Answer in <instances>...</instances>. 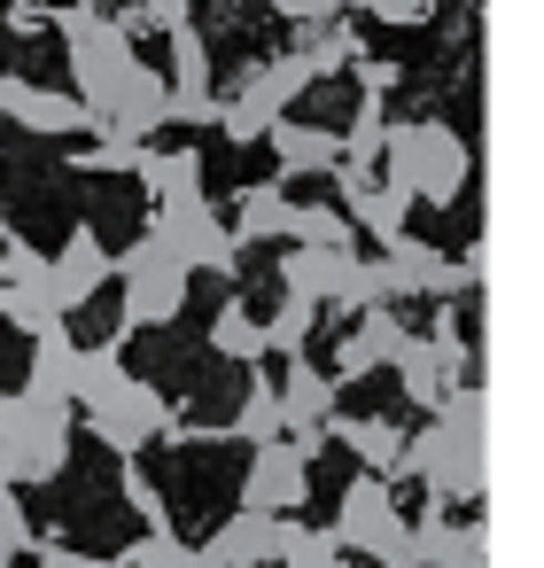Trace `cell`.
<instances>
[{"label":"cell","mask_w":544,"mask_h":568,"mask_svg":"<svg viewBox=\"0 0 544 568\" xmlns=\"http://www.w3.org/2000/svg\"><path fill=\"white\" fill-rule=\"evenodd\" d=\"M48 17H55L63 48H71V79H79V102H86L94 133H133V141H148L156 125H172V87H164V71H148L141 48H133L102 9L63 0V9H48Z\"/></svg>","instance_id":"obj_1"},{"label":"cell","mask_w":544,"mask_h":568,"mask_svg":"<svg viewBox=\"0 0 544 568\" xmlns=\"http://www.w3.org/2000/svg\"><path fill=\"white\" fill-rule=\"evenodd\" d=\"M125 335V327H117ZM117 335L102 351H79V382H71V413L117 452V459H141L164 428H172V405L156 382H141L125 358H117Z\"/></svg>","instance_id":"obj_2"},{"label":"cell","mask_w":544,"mask_h":568,"mask_svg":"<svg viewBox=\"0 0 544 568\" xmlns=\"http://www.w3.org/2000/svg\"><path fill=\"white\" fill-rule=\"evenodd\" d=\"M482 420H490L482 382H451V389L435 397L428 428H420V436H404L397 475H420V483H428L435 498H451V506L482 498Z\"/></svg>","instance_id":"obj_3"},{"label":"cell","mask_w":544,"mask_h":568,"mask_svg":"<svg viewBox=\"0 0 544 568\" xmlns=\"http://www.w3.org/2000/svg\"><path fill=\"white\" fill-rule=\"evenodd\" d=\"M466 172H474V156H466V141L451 133V125H389V141H381V180L389 187H404L412 203H459L466 195Z\"/></svg>","instance_id":"obj_4"},{"label":"cell","mask_w":544,"mask_h":568,"mask_svg":"<svg viewBox=\"0 0 544 568\" xmlns=\"http://www.w3.org/2000/svg\"><path fill=\"white\" fill-rule=\"evenodd\" d=\"M71 428L79 413L63 397H9V413H0V483H55L71 467Z\"/></svg>","instance_id":"obj_5"},{"label":"cell","mask_w":544,"mask_h":568,"mask_svg":"<svg viewBox=\"0 0 544 568\" xmlns=\"http://www.w3.org/2000/svg\"><path fill=\"white\" fill-rule=\"evenodd\" d=\"M110 273L125 281V304H117V327H125V335H141V327H172V320L187 312L195 273H187L156 234H141L125 257H110Z\"/></svg>","instance_id":"obj_6"},{"label":"cell","mask_w":544,"mask_h":568,"mask_svg":"<svg viewBox=\"0 0 544 568\" xmlns=\"http://www.w3.org/2000/svg\"><path fill=\"white\" fill-rule=\"evenodd\" d=\"M304 87H311L304 55H273V63H257V71H249V87H242L234 102H218V133H226L234 149L265 141V133H273V118H280Z\"/></svg>","instance_id":"obj_7"},{"label":"cell","mask_w":544,"mask_h":568,"mask_svg":"<svg viewBox=\"0 0 544 568\" xmlns=\"http://www.w3.org/2000/svg\"><path fill=\"white\" fill-rule=\"evenodd\" d=\"M381 265H389V288H397V296H428V304H451V296L482 288V250L451 257V250H428V242L397 234V242L381 250Z\"/></svg>","instance_id":"obj_8"},{"label":"cell","mask_w":544,"mask_h":568,"mask_svg":"<svg viewBox=\"0 0 544 568\" xmlns=\"http://www.w3.org/2000/svg\"><path fill=\"white\" fill-rule=\"evenodd\" d=\"M187 273H234L242 265V242H234V226L211 211V203H179V211H156V226H148Z\"/></svg>","instance_id":"obj_9"},{"label":"cell","mask_w":544,"mask_h":568,"mask_svg":"<svg viewBox=\"0 0 544 568\" xmlns=\"http://www.w3.org/2000/svg\"><path fill=\"white\" fill-rule=\"evenodd\" d=\"M304 498H311V459H304V452L288 444V428H280L273 444H257V459H249V475H242V506L288 521Z\"/></svg>","instance_id":"obj_10"},{"label":"cell","mask_w":544,"mask_h":568,"mask_svg":"<svg viewBox=\"0 0 544 568\" xmlns=\"http://www.w3.org/2000/svg\"><path fill=\"white\" fill-rule=\"evenodd\" d=\"M172 40V125H218V102H211V48H203V32H195V17L187 24H172L164 32Z\"/></svg>","instance_id":"obj_11"},{"label":"cell","mask_w":544,"mask_h":568,"mask_svg":"<svg viewBox=\"0 0 544 568\" xmlns=\"http://www.w3.org/2000/svg\"><path fill=\"white\" fill-rule=\"evenodd\" d=\"M0 118H17L24 133H40V141H71V133H94V118H86V102L79 94H48V87H32V79H0Z\"/></svg>","instance_id":"obj_12"},{"label":"cell","mask_w":544,"mask_h":568,"mask_svg":"<svg viewBox=\"0 0 544 568\" xmlns=\"http://www.w3.org/2000/svg\"><path fill=\"white\" fill-rule=\"evenodd\" d=\"M335 195H342V219L358 226V234H373L381 250L404 234V219H412V195L404 187H389L381 172H335Z\"/></svg>","instance_id":"obj_13"},{"label":"cell","mask_w":544,"mask_h":568,"mask_svg":"<svg viewBox=\"0 0 544 568\" xmlns=\"http://www.w3.org/2000/svg\"><path fill=\"white\" fill-rule=\"evenodd\" d=\"M102 281H110V250H102V234H94V226H71V242H63V250L48 257V288H55V312L71 320V312H79V304H86V296H94Z\"/></svg>","instance_id":"obj_14"},{"label":"cell","mask_w":544,"mask_h":568,"mask_svg":"<svg viewBox=\"0 0 544 568\" xmlns=\"http://www.w3.org/2000/svg\"><path fill=\"white\" fill-rule=\"evenodd\" d=\"M265 149H273L280 180H335V164H342V141L327 125H296V118H273Z\"/></svg>","instance_id":"obj_15"},{"label":"cell","mask_w":544,"mask_h":568,"mask_svg":"<svg viewBox=\"0 0 544 568\" xmlns=\"http://www.w3.org/2000/svg\"><path fill=\"white\" fill-rule=\"evenodd\" d=\"M133 180L148 187L156 211H179V203H211L203 195V149H141Z\"/></svg>","instance_id":"obj_16"},{"label":"cell","mask_w":544,"mask_h":568,"mask_svg":"<svg viewBox=\"0 0 544 568\" xmlns=\"http://www.w3.org/2000/svg\"><path fill=\"white\" fill-rule=\"evenodd\" d=\"M397 343H404V320H397V304H381V312H358V327L342 335V351H335V382H366V374H381L389 358H397Z\"/></svg>","instance_id":"obj_17"},{"label":"cell","mask_w":544,"mask_h":568,"mask_svg":"<svg viewBox=\"0 0 544 568\" xmlns=\"http://www.w3.org/2000/svg\"><path fill=\"white\" fill-rule=\"evenodd\" d=\"M273 545H280V521H273V514H249V506H234V514L211 529L203 560H211V568H265V560H273Z\"/></svg>","instance_id":"obj_18"},{"label":"cell","mask_w":544,"mask_h":568,"mask_svg":"<svg viewBox=\"0 0 544 568\" xmlns=\"http://www.w3.org/2000/svg\"><path fill=\"white\" fill-rule=\"evenodd\" d=\"M335 389H342V382L296 351L288 374H280V428H327V420H335Z\"/></svg>","instance_id":"obj_19"},{"label":"cell","mask_w":544,"mask_h":568,"mask_svg":"<svg viewBox=\"0 0 544 568\" xmlns=\"http://www.w3.org/2000/svg\"><path fill=\"white\" fill-rule=\"evenodd\" d=\"M350 257H358V250H311V242H296V250L280 257V288H288V296H311V304H335L342 281H350Z\"/></svg>","instance_id":"obj_20"},{"label":"cell","mask_w":544,"mask_h":568,"mask_svg":"<svg viewBox=\"0 0 544 568\" xmlns=\"http://www.w3.org/2000/svg\"><path fill=\"white\" fill-rule=\"evenodd\" d=\"M288 219H296V203L280 195V180H249L234 195V242L242 250L249 242H288Z\"/></svg>","instance_id":"obj_21"},{"label":"cell","mask_w":544,"mask_h":568,"mask_svg":"<svg viewBox=\"0 0 544 568\" xmlns=\"http://www.w3.org/2000/svg\"><path fill=\"white\" fill-rule=\"evenodd\" d=\"M71 382H79V343H71V327H48V335H32L24 397H63V405H71Z\"/></svg>","instance_id":"obj_22"},{"label":"cell","mask_w":544,"mask_h":568,"mask_svg":"<svg viewBox=\"0 0 544 568\" xmlns=\"http://www.w3.org/2000/svg\"><path fill=\"white\" fill-rule=\"evenodd\" d=\"M404 545H412L420 568H482V529H459L443 514H428L420 529H404Z\"/></svg>","instance_id":"obj_23"},{"label":"cell","mask_w":544,"mask_h":568,"mask_svg":"<svg viewBox=\"0 0 544 568\" xmlns=\"http://www.w3.org/2000/svg\"><path fill=\"white\" fill-rule=\"evenodd\" d=\"M335 436L358 452V467H366V475H389V483H397V459H404V428H397V420L358 413V420H335Z\"/></svg>","instance_id":"obj_24"},{"label":"cell","mask_w":544,"mask_h":568,"mask_svg":"<svg viewBox=\"0 0 544 568\" xmlns=\"http://www.w3.org/2000/svg\"><path fill=\"white\" fill-rule=\"evenodd\" d=\"M335 141H342V164H335V172H381V141H389V110H381V94H366V102H358V125L335 133Z\"/></svg>","instance_id":"obj_25"},{"label":"cell","mask_w":544,"mask_h":568,"mask_svg":"<svg viewBox=\"0 0 544 568\" xmlns=\"http://www.w3.org/2000/svg\"><path fill=\"white\" fill-rule=\"evenodd\" d=\"M0 320H9L17 335H48V327H63L55 296H48V288H32V281H0Z\"/></svg>","instance_id":"obj_26"},{"label":"cell","mask_w":544,"mask_h":568,"mask_svg":"<svg viewBox=\"0 0 544 568\" xmlns=\"http://www.w3.org/2000/svg\"><path fill=\"white\" fill-rule=\"evenodd\" d=\"M273 560L280 568H342V545L327 537V529H304L296 514L280 521V545H273Z\"/></svg>","instance_id":"obj_27"},{"label":"cell","mask_w":544,"mask_h":568,"mask_svg":"<svg viewBox=\"0 0 544 568\" xmlns=\"http://www.w3.org/2000/svg\"><path fill=\"white\" fill-rule=\"evenodd\" d=\"M211 351H218V358H242V366H257V358H265V320H249L242 304H226V312L211 320Z\"/></svg>","instance_id":"obj_28"},{"label":"cell","mask_w":544,"mask_h":568,"mask_svg":"<svg viewBox=\"0 0 544 568\" xmlns=\"http://www.w3.org/2000/svg\"><path fill=\"white\" fill-rule=\"evenodd\" d=\"M288 242H311V250H350V242H358V226H350L342 211H327V203H296Z\"/></svg>","instance_id":"obj_29"},{"label":"cell","mask_w":544,"mask_h":568,"mask_svg":"<svg viewBox=\"0 0 544 568\" xmlns=\"http://www.w3.org/2000/svg\"><path fill=\"white\" fill-rule=\"evenodd\" d=\"M311 327H319V304H311V296H280V312L265 320V351L296 358V351L311 343Z\"/></svg>","instance_id":"obj_30"},{"label":"cell","mask_w":544,"mask_h":568,"mask_svg":"<svg viewBox=\"0 0 544 568\" xmlns=\"http://www.w3.org/2000/svg\"><path fill=\"white\" fill-rule=\"evenodd\" d=\"M195 17V0H125V9L110 17L125 40H141V32H172V24H187Z\"/></svg>","instance_id":"obj_31"},{"label":"cell","mask_w":544,"mask_h":568,"mask_svg":"<svg viewBox=\"0 0 544 568\" xmlns=\"http://www.w3.org/2000/svg\"><path fill=\"white\" fill-rule=\"evenodd\" d=\"M335 304H350V312H381V304H397L389 265H381V257H350V281H342V296H335Z\"/></svg>","instance_id":"obj_32"},{"label":"cell","mask_w":544,"mask_h":568,"mask_svg":"<svg viewBox=\"0 0 544 568\" xmlns=\"http://www.w3.org/2000/svg\"><path fill=\"white\" fill-rule=\"evenodd\" d=\"M234 436H242V444H273V436H280V389H273V382H257V389L242 397Z\"/></svg>","instance_id":"obj_33"},{"label":"cell","mask_w":544,"mask_h":568,"mask_svg":"<svg viewBox=\"0 0 544 568\" xmlns=\"http://www.w3.org/2000/svg\"><path fill=\"white\" fill-rule=\"evenodd\" d=\"M133 568H211V560H203V545H187V537H172V529H148V537L133 545Z\"/></svg>","instance_id":"obj_34"},{"label":"cell","mask_w":544,"mask_h":568,"mask_svg":"<svg viewBox=\"0 0 544 568\" xmlns=\"http://www.w3.org/2000/svg\"><path fill=\"white\" fill-rule=\"evenodd\" d=\"M141 149H148V141H133V133H102V141L79 149V164H86V172H133Z\"/></svg>","instance_id":"obj_35"},{"label":"cell","mask_w":544,"mask_h":568,"mask_svg":"<svg viewBox=\"0 0 544 568\" xmlns=\"http://www.w3.org/2000/svg\"><path fill=\"white\" fill-rule=\"evenodd\" d=\"M32 514H24V490L17 483H0V552H32Z\"/></svg>","instance_id":"obj_36"},{"label":"cell","mask_w":544,"mask_h":568,"mask_svg":"<svg viewBox=\"0 0 544 568\" xmlns=\"http://www.w3.org/2000/svg\"><path fill=\"white\" fill-rule=\"evenodd\" d=\"M342 9H358V17H373V24H420L428 17V0H342Z\"/></svg>","instance_id":"obj_37"},{"label":"cell","mask_w":544,"mask_h":568,"mask_svg":"<svg viewBox=\"0 0 544 568\" xmlns=\"http://www.w3.org/2000/svg\"><path fill=\"white\" fill-rule=\"evenodd\" d=\"M125 498H133V514H141L148 529H172V521H164V498H156V483H148L133 459H125Z\"/></svg>","instance_id":"obj_38"},{"label":"cell","mask_w":544,"mask_h":568,"mask_svg":"<svg viewBox=\"0 0 544 568\" xmlns=\"http://www.w3.org/2000/svg\"><path fill=\"white\" fill-rule=\"evenodd\" d=\"M273 17H288V24H335L342 17V0H265Z\"/></svg>","instance_id":"obj_39"},{"label":"cell","mask_w":544,"mask_h":568,"mask_svg":"<svg viewBox=\"0 0 544 568\" xmlns=\"http://www.w3.org/2000/svg\"><path fill=\"white\" fill-rule=\"evenodd\" d=\"M32 552H40V568H102V560H86V552H71V545H55V537L32 545Z\"/></svg>","instance_id":"obj_40"},{"label":"cell","mask_w":544,"mask_h":568,"mask_svg":"<svg viewBox=\"0 0 544 568\" xmlns=\"http://www.w3.org/2000/svg\"><path fill=\"white\" fill-rule=\"evenodd\" d=\"M358 71H366V94H389L397 87V63H381V55H358Z\"/></svg>","instance_id":"obj_41"},{"label":"cell","mask_w":544,"mask_h":568,"mask_svg":"<svg viewBox=\"0 0 544 568\" xmlns=\"http://www.w3.org/2000/svg\"><path fill=\"white\" fill-rule=\"evenodd\" d=\"M0 234H9V203H0Z\"/></svg>","instance_id":"obj_42"},{"label":"cell","mask_w":544,"mask_h":568,"mask_svg":"<svg viewBox=\"0 0 544 568\" xmlns=\"http://www.w3.org/2000/svg\"><path fill=\"white\" fill-rule=\"evenodd\" d=\"M9 560H17V552H0V568H9Z\"/></svg>","instance_id":"obj_43"},{"label":"cell","mask_w":544,"mask_h":568,"mask_svg":"<svg viewBox=\"0 0 544 568\" xmlns=\"http://www.w3.org/2000/svg\"><path fill=\"white\" fill-rule=\"evenodd\" d=\"M0 413H9V397H0Z\"/></svg>","instance_id":"obj_44"},{"label":"cell","mask_w":544,"mask_h":568,"mask_svg":"<svg viewBox=\"0 0 544 568\" xmlns=\"http://www.w3.org/2000/svg\"><path fill=\"white\" fill-rule=\"evenodd\" d=\"M86 9H94V0H86Z\"/></svg>","instance_id":"obj_45"}]
</instances>
